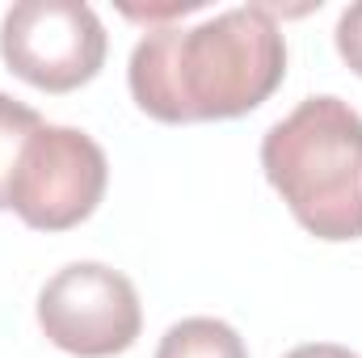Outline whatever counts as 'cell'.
I'll return each mask as SVG.
<instances>
[{
  "label": "cell",
  "mask_w": 362,
  "mask_h": 358,
  "mask_svg": "<svg viewBox=\"0 0 362 358\" xmlns=\"http://www.w3.org/2000/svg\"><path fill=\"white\" fill-rule=\"evenodd\" d=\"M337 55L350 64V72H358L362 76V0L358 4H350L341 17H337Z\"/></svg>",
  "instance_id": "obj_8"
},
{
  "label": "cell",
  "mask_w": 362,
  "mask_h": 358,
  "mask_svg": "<svg viewBox=\"0 0 362 358\" xmlns=\"http://www.w3.org/2000/svg\"><path fill=\"white\" fill-rule=\"evenodd\" d=\"M0 59L34 89L72 93L105 64V25L81 0H21L0 21Z\"/></svg>",
  "instance_id": "obj_5"
},
{
  "label": "cell",
  "mask_w": 362,
  "mask_h": 358,
  "mask_svg": "<svg viewBox=\"0 0 362 358\" xmlns=\"http://www.w3.org/2000/svg\"><path fill=\"white\" fill-rule=\"evenodd\" d=\"M286 358H358L346 346H333V342H308V346H295Z\"/></svg>",
  "instance_id": "obj_9"
},
{
  "label": "cell",
  "mask_w": 362,
  "mask_h": 358,
  "mask_svg": "<svg viewBox=\"0 0 362 358\" xmlns=\"http://www.w3.org/2000/svg\"><path fill=\"white\" fill-rule=\"evenodd\" d=\"M286 76V38L270 4L215 13L198 25L148 30L127 68L135 105L156 122L245 118Z\"/></svg>",
  "instance_id": "obj_1"
},
{
  "label": "cell",
  "mask_w": 362,
  "mask_h": 358,
  "mask_svg": "<svg viewBox=\"0 0 362 358\" xmlns=\"http://www.w3.org/2000/svg\"><path fill=\"white\" fill-rule=\"evenodd\" d=\"M42 127V114L8 93H0V211H8V181L21 161V148L30 144V135Z\"/></svg>",
  "instance_id": "obj_7"
},
{
  "label": "cell",
  "mask_w": 362,
  "mask_h": 358,
  "mask_svg": "<svg viewBox=\"0 0 362 358\" xmlns=\"http://www.w3.org/2000/svg\"><path fill=\"white\" fill-rule=\"evenodd\" d=\"M38 325L51 346L76 358L127 354L144 333L139 291L105 262H72L38 291Z\"/></svg>",
  "instance_id": "obj_4"
},
{
  "label": "cell",
  "mask_w": 362,
  "mask_h": 358,
  "mask_svg": "<svg viewBox=\"0 0 362 358\" xmlns=\"http://www.w3.org/2000/svg\"><path fill=\"white\" fill-rule=\"evenodd\" d=\"M156 358H249V346L228 321L185 316L169 325V333L156 346Z\"/></svg>",
  "instance_id": "obj_6"
},
{
  "label": "cell",
  "mask_w": 362,
  "mask_h": 358,
  "mask_svg": "<svg viewBox=\"0 0 362 358\" xmlns=\"http://www.w3.org/2000/svg\"><path fill=\"white\" fill-rule=\"evenodd\" d=\"M262 169L316 241H362V114L350 101H299L266 131Z\"/></svg>",
  "instance_id": "obj_2"
},
{
  "label": "cell",
  "mask_w": 362,
  "mask_h": 358,
  "mask_svg": "<svg viewBox=\"0 0 362 358\" xmlns=\"http://www.w3.org/2000/svg\"><path fill=\"white\" fill-rule=\"evenodd\" d=\"M105 181L110 161L93 135L42 122L13 169L8 211H17L21 224L38 232H68L97 211V202L105 198Z\"/></svg>",
  "instance_id": "obj_3"
}]
</instances>
